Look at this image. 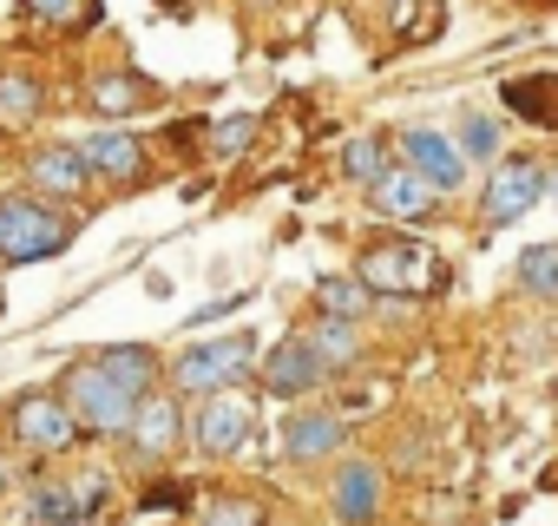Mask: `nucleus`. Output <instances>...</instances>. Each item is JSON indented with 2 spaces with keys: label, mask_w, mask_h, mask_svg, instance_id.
<instances>
[{
  "label": "nucleus",
  "mask_w": 558,
  "mask_h": 526,
  "mask_svg": "<svg viewBox=\"0 0 558 526\" xmlns=\"http://www.w3.org/2000/svg\"><path fill=\"white\" fill-rule=\"evenodd\" d=\"M73 237H80V217L53 211L40 191H8L0 198V263H8V271L73 250Z\"/></svg>",
  "instance_id": "1"
},
{
  "label": "nucleus",
  "mask_w": 558,
  "mask_h": 526,
  "mask_svg": "<svg viewBox=\"0 0 558 526\" xmlns=\"http://www.w3.org/2000/svg\"><path fill=\"white\" fill-rule=\"evenodd\" d=\"M355 277L375 297H440L447 290V263L427 243H414V237H375L355 256Z\"/></svg>",
  "instance_id": "2"
},
{
  "label": "nucleus",
  "mask_w": 558,
  "mask_h": 526,
  "mask_svg": "<svg viewBox=\"0 0 558 526\" xmlns=\"http://www.w3.org/2000/svg\"><path fill=\"white\" fill-rule=\"evenodd\" d=\"M60 395H66V408H73L80 434H132L138 395H125V388H119V382L93 362V356H86V362H66Z\"/></svg>",
  "instance_id": "3"
},
{
  "label": "nucleus",
  "mask_w": 558,
  "mask_h": 526,
  "mask_svg": "<svg viewBox=\"0 0 558 526\" xmlns=\"http://www.w3.org/2000/svg\"><path fill=\"white\" fill-rule=\"evenodd\" d=\"M243 369H256V343L236 330V336H217V343H191L171 369H165V382L178 388V395H223Z\"/></svg>",
  "instance_id": "4"
},
{
  "label": "nucleus",
  "mask_w": 558,
  "mask_h": 526,
  "mask_svg": "<svg viewBox=\"0 0 558 526\" xmlns=\"http://www.w3.org/2000/svg\"><path fill=\"white\" fill-rule=\"evenodd\" d=\"M395 152H401V165H414V171H421V178H427L440 198H453V191L473 178V158H466V145H460L453 132H440V125H408Z\"/></svg>",
  "instance_id": "5"
},
{
  "label": "nucleus",
  "mask_w": 558,
  "mask_h": 526,
  "mask_svg": "<svg viewBox=\"0 0 558 526\" xmlns=\"http://www.w3.org/2000/svg\"><path fill=\"white\" fill-rule=\"evenodd\" d=\"M8 415H14V441L27 454H66L80 441V421H73V408H66L60 388H27Z\"/></svg>",
  "instance_id": "6"
},
{
  "label": "nucleus",
  "mask_w": 558,
  "mask_h": 526,
  "mask_svg": "<svg viewBox=\"0 0 558 526\" xmlns=\"http://www.w3.org/2000/svg\"><path fill=\"white\" fill-rule=\"evenodd\" d=\"M256 382H263L276 402H310V395H316L323 382H336V375H329V362L310 349V336H283V343L256 362Z\"/></svg>",
  "instance_id": "7"
},
{
  "label": "nucleus",
  "mask_w": 558,
  "mask_h": 526,
  "mask_svg": "<svg viewBox=\"0 0 558 526\" xmlns=\"http://www.w3.org/2000/svg\"><path fill=\"white\" fill-rule=\"evenodd\" d=\"M545 171H551V165H538V158H525V152L493 158V178H486V224H493V230H499V224H519V217L545 198Z\"/></svg>",
  "instance_id": "8"
},
{
  "label": "nucleus",
  "mask_w": 558,
  "mask_h": 526,
  "mask_svg": "<svg viewBox=\"0 0 558 526\" xmlns=\"http://www.w3.org/2000/svg\"><path fill=\"white\" fill-rule=\"evenodd\" d=\"M250 428H256V408H250L236 388H223V395H204V408H197V421H191V441H197V454L230 461V454L250 447Z\"/></svg>",
  "instance_id": "9"
},
{
  "label": "nucleus",
  "mask_w": 558,
  "mask_h": 526,
  "mask_svg": "<svg viewBox=\"0 0 558 526\" xmlns=\"http://www.w3.org/2000/svg\"><path fill=\"white\" fill-rule=\"evenodd\" d=\"M368 204H375V217H395V224H427L434 217V204H440V191L414 171V165H388L375 184H368Z\"/></svg>",
  "instance_id": "10"
},
{
  "label": "nucleus",
  "mask_w": 558,
  "mask_h": 526,
  "mask_svg": "<svg viewBox=\"0 0 558 526\" xmlns=\"http://www.w3.org/2000/svg\"><path fill=\"white\" fill-rule=\"evenodd\" d=\"M178 434H184V395H178V388H151V395L138 402V415H132V434H125V441H132L138 454H151V461H158V454H171V447H178Z\"/></svg>",
  "instance_id": "11"
},
{
  "label": "nucleus",
  "mask_w": 558,
  "mask_h": 526,
  "mask_svg": "<svg viewBox=\"0 0 558 526\" xmlns=\"http://www.w3.org/2000/svg\"><path fill=\"white\" fill-rule=\"evenodd\" d=\"M93 178H99L93 158L73 152V145H47V152L27 158V191H40V198H80Z\"/></svg>",
  "instance_id": "12"
},
{
  "label": "nucleus",
  "mask_w": 558,
  "mask_h": 526,
  "mask_svg": "<svg viewBox=\"0 0 558 526\" xmlns=\"http://www.w3.org/2000/svg\"><path fill=\"white\" fill-rule=\"evenodd\" d=\"M342 434H349V421L336 408H296L283 421V454L290 461H329L342 447Z\"/></svg>",
  "instance_id": "13"
},
{
  "label": "nucleus",
  "mask_w": 558,
  "mask_h": 526,
  "mask_svg": "<svg viewBox=\"0 0 558 526\" xmlns=\"http://www.w3.org/2000/svg\"><path fill=\"white\" fill-rule=\"evenodd\" d=\"M80 152L93 158V171H99L106 184H138V178H145V139H138V132L106 125V132H93Z\"/></svg>",
  "instance_id": "14"
},
{
  "label": "nucleus",
  "mask_w": 558,
  "mask_h": 526,
  "mask_svg": "<svg viewBox=\"0 0 558 526\" xmlns=\"http://www.w3.org/2000/svg\"><path fill=\"white\" fill-rule=\"evenodd\" d=\"M93 362H99L125 395H138V402L165 382V362H158V349H145V343H106V349H93Z\"/></svg>",
  "instance_id": "15"
},
{
  "label": "nucleus",
  "mask_w": 558,
  "mask_h": 526,
  "mask_svg": "<svg viewBox=\"0 0 558 526\" xmlns=\"http://www.w3.org/2000/svg\"><path fill=\"white\" fill-rule=\"evenodd\" d=\"M329 500H336V519H342V526H368V519L381 513V467H375V461H342Z\"/></svg>",
  "instance_id": "16"
},
{
  "label": "nucleus",
  "mask_w": 558,
  "mask_h": 526,
  "mask_svg": "<svg viewBox=\"0 0 558 526\" xmlns=\"http://www.w3.org/2000/svg\"><path fill=\"white\" fill-rule=\"evenodd\" d=\"M86 106H93L99 119H132V112H151V86L132 80V73H99V80L86 86Z\"/></svg>",
  "instance_id": "17"
},
{
  "label": "nucleus",
  "mask_w": 558,
  "mask_h": 526,
  "mask_svg": "<svg viewBox=\"0 0 558 526\" xmlns=\"http://www.w3.org/2000/svg\"><path fill=\"white\" fill-rule=\"evenodd\" d=\"M375 310V290L349 271V277H316V316H329V323H362Z\"/></svg>",
  "instance_id": "18"
},
{
  "label": "nucleus",
  "mask_w": 558,
  "mask_h": 526,
  "mask_svg": "<svg viewBox=\"0 0 558 526\" xmlns=\"http://www.w3.org/2000/svg\"><path fill=\"white\" fill-rule=\"evenodd\" d=\"M499 99H506L519 119H532V125H558V73H525V80H506V86H499Z\"/></svg>",
  "instance_id": "19"
},
{
  "label": "nucleus",
  "mask_w": 558,
  "mask_h": 526,
  "mask_svg": "<svg viewBox=\"0 0 558 526\" xmlns=\"http://www.w3.org/2000/svg\"><path fill=\"white\" fill-rule=\"evenodd\" d=\"M388 165H395V139H388V132H362V139H349V145H342V178H349V184H362V191H368Z\"/></svg>",
  "instance_id": "20"
},
{
  "label": "nucleus",
  "mask_w": 558,
  "mask_h": 526,
  "mask_svg": "<svg viewBox=\"0 0 558 526\" xmlns=\"http://www.w3.org/2000/svg\"><path fill=\"white\" fill-rule=\"evenodd\" d=\"M310 349L329 362V375H349V369L362 362V323H329V316H323V323L310 330Z\"/></svg>",
  "instance_id": "21"
},
{
  "label": "nucleus",
  "mask_w": 558,
  "mask_h": 526,
  "mask_svg": "<svg viewBox=\"0 0 558 526\" xmlns=\"http://www.w3.org/2000/svg\"><path fill=\"white\" fill-rule=\"evenodd\" d=\"M519 290L538 303H558V243H532L519 256Z\"/></svg>",
  "instance_id": "22"
},
{
  "label": "nucleus",
  "mask_w": 558,
  "mask_h": 526,
  "mask_svg": "<svg viewBox=\"0 0 558 526\" xmlns=\"http://www.w3.org/2000/svg\"><path fill=\"white\" fill-rule=\"evenodd\" d=\"M21 8L40 21V27H60V34H80L99 21V0H21Z\"/></svg>",
  "instance_id": "23"
},
{
  "label": "nucleus",
  "mask_w": 558,
  "mask_h": 526,
  "mask_svg": "<svg viewBox=\"0 0 558 526\" xmlns=\"http://www.w3.org/2000/svg\"><path fill=\"white\" fill-rule=\"evenodd\" d=\"M197 526H269V513H263V500H250V493H217V500H204Z\"/></svg>",
  "instance_id": "24"
},
{
  "label": "nucleus",
  "mask_w": 558,
  "mask_h": 526,
  "mask_svg": "<svg viewBox=\"0 0 558 526\" xmlns=\"http://www.w3.org/2000/svg\"><path fill=\"white\" fill-rule=\"evenodd\" d=\"M66 519H86L80 500H73V487H34V500H27V526H66Z\"/></svg>",
  "instance_id": "25"
},
{
  "label": "nucleus",
  "mask_w": 558,
  "mask_h": 526,
  "mask_svg": "<svg viewBox=\"0 0 558 526\" xmlns=\"http://www.w3.org/2000/svg\"><path fill=\"white\" fill-rule=\"evenodd\" d=\"M256 112H230V119H217L210 125V158H243L250 152V139H256Z\"/></svg>",
  "instance_id": "26"
},
{
  "label": "nucleus",
  "mask_w": 558,
  "mask_h": 526,
  "mask_svg": "<svg viewBox=\"0 0 558 526\" xmlns=\"http://www.w3.org/2000/svg\"><path fill=\"white\" fill-rule=\"evenodd\" d=\"M40 106H47L40 80H27V73H0V112H8V119H34Z\"/></svg>",
  "instance_id": "27"
},
{
  "label": "nucleus",
  "mask_w": 558,
  "mask_h": 526,
  "mask_svg": "<svg viewBox=\"0 0 558 526\" xmlns=\"http://www.w3.org/2000/svg\"><path fill=\"white\" fill-rule=\"evenodd\" d=\"M460 145H466V158H493V152H499V132H493V119H486V112H473V119L460 125Z\"/></svg>",
  "instance_id": "28"
},
{
  "label": "nucleus",
  "mask_w": 558,
  "mask_h": 526,
  "mask_svg": "<svg viewBox=\"0 0 558 526\" xmlns=\"http://www.w3.org/2000/svg\"><path fill=\"white\" fill-rule=\"evenodd\" d=\"M73 487V500H80V513L93 519V506H99V493H106V467H86V480H66Z\"/></svg>",
  "instance_id": "29"
},
{
  "label": "nucleus",
  "mask_w": 558,
  "mask_h": 526,
  "mask_svg": "<svg viewBox=\"0 0 558 526\" xmlns=\"http://www.w3.org/2000/svg\"><path fill=\"white\" fill-rule=\"evenodd\" d=\"M145 500H151V506H184V493H178V487H151Z\"/></svg>",
  "instance_id": "30"
},
{
  "label": "nucleus",
  "mask_w": 558,
  "mask_h": 526,
  "mask_svg": "<svg viewBox=\"0 0 558 526\" xmlns=\"http://www.w3.org/2000/svg\"><path fill=\"white\" fill-rule=\"evenodd\" d=\"M14 487V461H8V447H0V493Z\"/></svg>",
  "instance_id": "31"
},
{
  "label": "nucleus",
  "mask_w": 558,
  "mask_h": 526,
  "mask_svg": "<svg viewBox=\"0 0 558 526\" xmlns=\"http://www.w3.org/2000/svg\"><path fill=\"white\" fill-rule=\"evenodd\" d=\"M545 191H551V204H558V165H551V171H545Z\"/></svg>",
  "instance_id": "32"
},
{
  "label": "nucleus",
  "mask_w": 558,
  "mask_h": 526,
  "mask_svg": "<svg viewBox=\"0 0 558 526\" xmlns=\"http://www.w3.org/2000/svg\"><path fill=\"white\" fill-rule=\"evenodd\" d=\"M551 402H558V375H551Z\"/></svg>",
  "instance_id": "33"
},
{
  "label": "nucleus",
  "mask_w": 558,
  "mask_h": 526,
  "mask_svg": "<svg viewBox=\"0 0 558 526\" xmlns=\"http://www.w3.org/2000/svg\"><path fill=\"white\" fill-rule=\"evenodd\" d=\"M66 526H93V519H66Z\"/></svg>",
  "instance_id": "34"
}]
</instances>
